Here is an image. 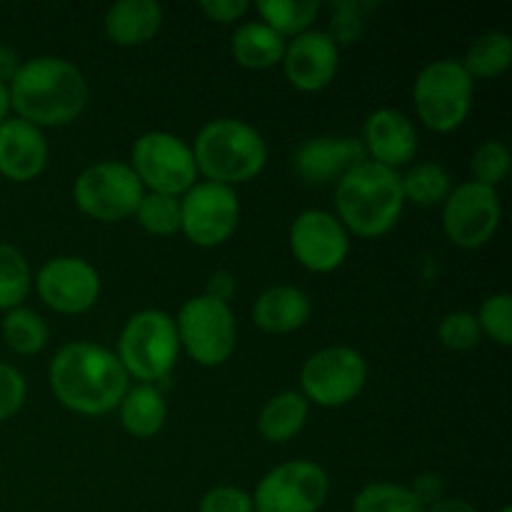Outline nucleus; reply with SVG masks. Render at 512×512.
Segmentation results:
<instances>
[{
  "label": "nucleus",
  "mask_w": 512,
  "mask_h": 512,
  "mask_svg": "<svg viewBox=\"0 0 512 512\" xmlns=\"http://www.w3.org/2000/svg\"><path fill=\"white\" fill-rule=\"evenodd\" d=\"M8 90L15 118L40 130L73 123L88 105V80L78 65L58 55L25 60L10 78Z\"/></svg>",
  "instance_id": "nucleus-1"
},
{
  "label": "nucleus",
  "mask_w": 512,
  "mask_h": 512,
  "mask_svg": "<svg viewBox=\"0 0 512 512\" xmlns=\"http://www.w3.org/2000/svg\"><path fill=\"white\" fill-rule=\"evenodd\" d=\"M50 388L68 410L78 415H105L120 405L130 388V375L113 350L78 340L55 353Z\"/></svg>",
  "instance_id": "nucleus-2"
},
{
  "label": "nucleus",
  "mask_w": 512,
  "mask_h": 512,
  "mask_svg": "<svg viewBox=\"0 0 512 512\" xmlns=\"http://www.w3.org/2000/svg\"><path fill=\"white\" fill-rule=\"evenodd\" d=\"M405 208L398 170L363 160L335 183V218L358 238L390 233Z\"/></svg>",
  "instance_id": "nucleus-3"
},
{
  "label": "nucleus",
  "mask_w": 512,
  "mask_h": 512,
  "mask_svg": "<svg viewBox=\"0 0 512 512\" xmlns=\"http://www.w3.org/2000/svg\"><path fill=\"white\" fill-rule=\"evenodd\" d=\"M195 165L210 183H248L268 163V143L258 128L238 118H218L203 125L193 143Z\"/></svg>",
  "instance_id": "nucleus-4"
},
{
  "label": "nucleus",
  "mask_w": 512,
  "mask_h": 512,
  "mask_svg": "<svg viewBox=\"0 0 512 512\" xmlns=\"http://www.w3.org/2000/svg\"><path fill=\"white\" fill-rule=\"evenodd\" d=\"M115 355L125 373L140 383L155 385L168 378L180 355L175 320L163 310H140L125 323Z\"/></svg>",
  "instance_id": "nucleus-5"
},
{
  "label": "nucleus",
  "mask_w": 512,
  "mask_h": 512,
  "mask_svg": "<svg viewBox=\"0 0 512 512\" xmlns=\"http://www.w3.org/2000/svg\"><path fill=\"white\" fill-rule=\"evenodd\" d=\"M415 113L433 133H453L473 108V78L460 60H435L425 65L413 85Z\"/></svg>",
  "instance_id": "nucleus-6"
},
{
  "label": "nucleus",
  "mask_w": 512,
  "mask_h": 512,
  "mask_svg": "<svg viewBox=\"0 0 512 512\" xmlns=\"http://www.w3.org/2000/svg\"><path fill=\"white\" fill-rule=\"evenodd\" d=\"M180 348L203 368H218L228 363L235 350L238 325L225 300L203 293L185 300L175 318Z\"/></svg>",
  "instance_id": "nucleus-7"
},
{
  "label": "nucleus",
  "mask_w": 512,
  "mask_h": 512,
  "mask_svg": "<svg viewBox=\"0 0 512 512\" xmlns=\"http://www.w3.org/2000/svg\"><path fill=\"white\" fill-rule=\"evenodd\" d=\"M133 173L148 193L183 198L198 183L193 148L168 130L143 133L133 145Z\"/></svg>",
  "instance_id": "nucleus-8"
},
{
  "label": "nucleus",
  "mask_w": 512,
  "mask_h": 512,
  "mask_svg": "<svg viewBox=\"0 0 512 512\" xmlns=\"http://www.w3.org/2000/svg\"><path fill=\"white\" fill-rule=\"evenodd\" d=\"M145 188L128 163L103 160L75 178L73 200L80 213L100 223H118L133 218Z\"/></svg>",
  "instance_id": "nucleus-9"
},
{
  "label": "nucleus",
  "mask_w": 512,
  "mask_h": 512,
  "mask_svg": "<svg viewBox=\"0 0 512 512\" xmlns=\"http://www.w3.org/2000/svg\"><path fill=\"white\" fill-rule=\"evenodd\" d=\"M368 363L363 355L348 345H330L305 360L300 370V393L320 408H345L365 388Z\"/></svg>",
  "instance_id": "nucleus-10"
},
{
  "label": "nucleus",
  "mask_w": 512,
  "mask_h": 512,
  "mask_svg": "<svg viewBox=\"0 0 512 512\" xmlns=\"http://www.w3.org/2000/svg\"><path fill=\"white\" fill-rule=\"evenodd\" d=\"M330 495V478L313 460H290L263 475L253 512H318Z\"/></svg>",
  "instance_id": "nucleus-11"
},
{
  "label": "nucleus",
  "mask_w": 512,
  "mask_h": 512,
  "mask_svg": "<svg viewBox=\"0 0 512 512\" xmlns=\"http://www.w3.org/2000/svg\"><path fill=\"white\" fill-rule=\"evenodd\" d=\"M240 223V200L220 183H195L180 198V233L200 248H218L233 238Z\"/></svg>",
  "instance_id": "nucleus-12"
},
{
  "label": "nucleus",
  "mask_w": 512,
  "mask_h": 512,
  "mask_svg": "<svg viewBox=\"0 0 512 512\" xmlns=\"http://www.w3.org/2000/svg\"><path fill=\"white\" fill-rule=\"evenodd\" d=\"M503 220L498 190L468 183L450 190L443 203V230L453 245L463 250H480L495 238Z\"/></svg>",
  "instance_id": "nucleus-13"
},
{
  "label": "nucleus",
  "mask_w": 512,
  "mask_h": 512,
  "mask_svg": "<svg viewBox=\"0 0 512 512\" xmlns=\"http://www.w3.org/2000/svg\"><path fill=\"white\" fill-rule=\"evenodd\" d=\"M100 273L83 258L60 255L35 275V290L50 310L63 315L88 313L100 298Z\"/></svg>",
  "instance_id": "nucleus-14"
},
{
  "label": "nucleus",
  "mask_w": 512,
  "mask_h": 512,
  "mask_svg": "<svg viewBox=\"0 0 512 512\" xmlns=\"http://www.w3.org/2000/svg\"><path fill=\"white\" fill-rule=\"evenodd\" d=\"M290 250L310 273H333L350 253L348 230L328 210H305L293 220Z\"/></svg>",
  "instance_id": "nucleus-15"
},
{
  "label": "nucleus",
  "mask_w": 512,
  "mask_h": 512,
  "mask_svg": "<svg viewBox=\"0 0 512 512\" xmlns=\"http://www.w3.org/2000/svg\"><path fill=\"white\" fill-rule=\"evenodd\" d=\"M283 73L293 88L318 93L335 80L340 68V48L325 30H305L295 35L283 53Z\"/></svg>",
  "instance_id": "nucleus-16"
},
{
  "label": "nucleus",
  "mask_w": 512,
  "mask_h": 512,
  "mask_svg": "<svg viewBox=\"0 0 512 512\" xmlns=\"http://www.w3.org/2000/svg\"><path fill=\"white\" fill-rule=\"evenodd\" d=\"M368 160L363 140L358 138H310L295 150L293 170L305 185L338 183L345 173Z\"/></svg>",
  "instance_id": "nucleus-17"
},
{
  "label": "nucleus",
  "mask_w": 512,
  "mask_h": 512,
  "mask_svg": "<svg viewBox=\"0 0 512 512\" xmlns=\"http://www.w3.org/2000/svg\"><path fill=\"white\" fill-rule=\"evenodd\" d=\"M363 148L373 163L398 170L418 153V130L413 120L395 108H380L365 120Z\"/></svg>",
  "instance_id": "nucleus-18"
},
{
  "label": "nucleus",
  "mask_w": 512,
  "mask_h": 512,
  "mask_svg": "<svg viewBox=\"0 0 512 512\" xmlns=\"http://www.w3.org/2000/svg\"><path fill=\"white\" fill-rule=\"evenodd\" d=\"M48 165V140L43 130L20 118L0 125V175L13 183L35 180Z\"/></svg>",
  "instance_id": "nucleus-19"
},
{
  "label": "nucleus",
  "mask_w": 512,
  "mask_h": 512,
  "mask_svg": "<svg viewBox=\"0 0 512 512\" xmlns=\"http://www.w3.org/2000/svg\"><path fill=\"white\" fill-rule=\"evenodd\" d=\"M313 313L308 293L295 285H273L258 295L253 305V323L268 335H288L303 328Z\"/></svg>",
  "instance_id": "nucleus-20"
},
{
  "label": "nucleus",
  "mask_w": 512,
  "mask_h": 512,
  "mask_svg": "<svg viewBox=\"0 0 512 512\" xmlns=\"http://www.w3.org/2000/svg\"><path fill=\"white\" fill-rule=\"evenodd\" d=\"M105 35L120 48L150 43L163 25V8L155 0H120L105 13Z\"/></svg>",
  "instance_id": "nucleus-21"
},
{
  "label": "nucleus",
  "mask_w": 512,
  "mask_h": 512,
  "mask_svg": "<svg viewBox=\"0 0 512 512\" xmlns=\"http://www.w3.org/2000/svg\"><path fill=\"white\" fill-rule=\"evenodd\" d=\"M120 423L133 438H153L168 420V403L155 385H133L120 400Z\"/></svg>",
  "instance_id": "nucleus-22"
},
{
  "label": "nucleus",
  "mask_w": 512,
  "mask_h": 512,
  "mask_svg": "<svg viewBox=\"0 0 512 512\" xmlns=\"http://www.w3.org/2000/svg\"><path fill=\"white\" fill-rule=\"evenodd\" d=\"M310 403L298 390L273 395L258 415V430L268 443H288L305 428Z\"/></svg>",
  "instance_id": "nucleus-23"
},
{
  "label": "nucleus",
  "mask_w": 512,
  "mask_h": 512,
  "mask_svg": "<svg viewBox=\"0 0 512 512\" xmlns=\"http://www.w3.org/2000/svg\"><path fill=\"white\" fill-rule=\"evenodd\" d=\"M285 45H288V40L280 38L263 20H253V23H243L235 30L230 50L243 68L268 70L283 60Z\"/></svg>",
  "instance_id": "nucleus-24"
},
{
  "label": "nucleus",
  "mask_w": 512,
  "mask_h": 512,
  "mask_svg": "<svg viewBox=\"0 0 512 512\" xmlns=\"http://www.w3.org/2000/svg\"><path fill=\"white\" fill-rule=\"evenodd\" d=\"M470 78H498L512 65V38L505 30H490L473 40L460 60Z\"/></svg>",
  "instance_id": "nucleus-25"
},
{
  "label": "nucleus",
  "mask_w": 512,
  "mask_h": 512,
  "mask_svg": "<svg viewBox=\"0 0 512 512\" xmlns=\"http://www.w3.org/2000/svg\"><path fill=\"white\" fill-rule=\"evenodd\" d=\"M400 185H403L405 203L420 205V208H435L443 205L445 198L453 190L448 170L440 163H418L400 175Z\"/></svg>",
  "instance_id": "nucleus-26"
},
{
  "label": "nucleus",
  "mask_w": 512,
  "mask_h": 512,
  "mask_svg": "<svg viewBox=\"0 0 512 512\" xmlns=\"http://www.w3.org/2000/svg\"><path fill=\"white\" fill-rule=\"evenodd\" d=\"M255 10L260 13V20L280 38H295L310 30L320 13V3L318 0H260Z\"/></svg>",
  "instance_id": "nucleus-27"
},
{
  "label": "nucleus",
  "mask_w": 512,
  "mask_h": 512,
  "mask_svg": "<svg viewBox=\"0 0 512 512\" xmlns=\"http://www.w3.org/2000/svg\"><path fill=\"white\" fill-rule=\"evenodd\" d=\"M0 330H3V340L8 343V348L18 355H38L50 338L48 323L23 305L5 313Z\"/></svg>",
  "instance_id": "nucleus-28"
},
{
  "label": "nucleus",
  "mask_w": 512,
  "mask_h": 512,
  "mask_svg": "<svg viewBox=\"0 0 512 512\" xmlns=\"http://www.w3.org/2000/svg\"><path fill=\"white\" fill-rule=\"evenodd\" d=\"M33 288V273L15 245L0 243V310H13L23 305Z\"/></svg>",
  "instance_id": "nucleus-29"
},
{
  "label": "nucleus",
  "mask_w": 512,
  "mask_h": 512,
  "mask_svg": "<svg viewBox=\"0 0 512 512\" xmlns=\"http://www.w3.org/2000/svg\"><path fill=\"white\" fill-rule=\"evenodd\" d=\"M353 512H425V508L405 485L370 483L355 495Z\"/></svg>",
  "instance_id": "nucleus-30"
},
{
  "label": "nucleus",
  "mask_w": 512,
  "mask_h": 512,
  "mask_svg": "<svg viewBox=\"0 0 512 512\" xmlns=\"http://www.w3.org/2000/svg\"><path fill=\"white\" fill-rule=\"evenodd\" d=\"M140 228L158 238L180 233V198L160 193H145L135 210Z\"/></svg>",
  "instance_id": "nucleus-31"
},
{
  "label": "nucleus",
  "mask_w": 512,
  "mask_h": 512,
  "mask_svg": "<svg viewBox=\"0 0 512 512\" xmlns=\"http://www.w3.org/2000/svg\"><path fill=\"white\" fill-rule=\"evenodd\" d=\"M512 155L510 148L503 140H485L483 145H478V150L473 153L470 160V170H473V183L485 185V188H498L510 173Z\"/></svg>",
  "instance_id": "nucleus-32"
},
{
  "label": "nucleus",
  "mask_w": 512,
  "mask_h": 512,
  "mask_svg": "<svg viewBox=\"0 0 512 512\" xmlns=\"http://www.w3.org/2000/svg\"><path fill=\"white\" fill-rule=\"evenodd\" d=\"M375 3H358V0H338L330 5V30L325 33L333 38V43L350 45L358 43L365 30V13L373 10Z\"/></svg>",
  "instance_id": "nucleus-33"
},
{
  "label": "nucleus",
  "mask_w": 512,
  "mask_h": 512,
  "mask_svg": "<svg viewBox=\"0 0 512 512\" xmlns=\"http://www.w3.org/2000/svg\"><path fill=\"white\" fill-rule=\"evenodd\" d=\"M438 338L443 348L453 350V353H468V350L478 348L480 338V325L478 318L468 310H453L445 315L438 325Z\"/></svg>",
  "instance_id": "nucleus-34"
},
{
  "label": "nucleus",
  "mask_w": 512,
  "mask_h": 512,
  "mask_svg": "<svg viewBox=\"0 0 512 512\" xmlns=\"http://www.w3.org/2000/svg\"><path fill=\"white\" fill-rule=\"evenodd\" d=\"M480 333L493 338L498 345H512V298L510 293H495L483 300L478 310Z\"/></svg>",
  "instance_id": "nucleus-35"
},
{
  "label": "nucleus",
  "mask_w": 512,
  "mask_h": 512,
  "mask_svg": "<svg viewBox=\"0 0 512 512\" xmlns=\"http://www.w3.org/2000/svg\"><path fill=\"white\" fill-rule=\"evenodd\" d=\"M25 395H28V385H25L20 370L8 363H0V423L13 418L23 408Z\"/></svg>",
  "instance_id": "nucleus-36"
},
{
  "label": "nucleus",
  "mask_w": 512,
  "mask_h": 512,
  "mask_svg": "<svg viewBox=\"0 0 512 512\" xmlns=\"http://www.w3.org/2000/svg\"><path fill=\"white\" fill-rule=\"evenodd\" d=\"M200 512H253V498L235 485H218L203 495Z\"/></svg>",
  "instance_id": "nucleus-37"
},
{
  "label": "nucleus",
  "mask_w": 512,
  "mask_h": 512,
  "mask_svg": "<svg viewBox=\"0 0 512 512\" xmlns=\"http://www.w3.org/2000/svg\"><path fill=\"white\" fill-rule=\"evenodd\" d=\"M200 10L205 13V18L213 20V23L230 25L238 23L245 18V13L250 10L248 0H203Z\"/></svg>",
  "instance_id": "nucleus-38"
},
{
  "label": "nucleus",
  "mask_w": 512,
  "mask_h": 512,
  "mask_svg": "<svg viewBox=\"0 0 512 512\" xmlns=\"http://www.w3.org/2000/svg\"><path fill=\"white\" fill-rule=\"evenodd\" d=\"M410 493L418 498V503L423 505V508H430V505H435L438 500H443V493H445L443 478L435 473L418 475V478L413 480V485H410Z\"/></svg>",
  "instance_id": "nucleus-39"
},
{
  "label": "nucleus",
  "mask_w": 512,
  "mask_h": 512,
  "mask_svg": "<svg viewBox=\"0 0 512 512\" xmlns=\"http://www.w3.org/2000/svg\"><path fill=\"white\" fill-rule=\"evenodd\" d=\"M235 290V278L230 273H223V270H218V273L210 275V288H208V295H213V298L218 300H225L228 303L230 293Z\"/></svg>",
  "instance_id": "nucleus-40"
},
{
  "label": "nucleus",
  "mask_w": 512,
  "mask_h": 512,
  "mask_svg": "<svg viewBox=\"0 0 512 512\" xmlns=\"http://www.w3.org/2000/svg\"><path fill=\"white\" fill-rule=\"evenodd\" d=\"M425 512H478V510L463 498H443L435 505H430V508H425Z\"/></svg>",
  "instance_id": "nucleus-41"
},
{
  "label": "nucleus",
  "mask_w": 512,
  "mask_h": 512,
  "mask_svg": "<svg viewBox=\"0 0 512 512\" xmlns=\"http://www.w3.org/2000/svg\"><path fill=\"white\" fill-rule=\"evenodd\" d=\"M10 90H8V83H3L0 80V125L5 123V120L10 118Z\"/></svg>",
  "instance_id": "nucleus-42"
},
{
  "label": "nucleus",
  "mask_w": 512,
  "mask_h": 512,
  "mask_svg": "<svg viewBox=\"0 0 512 512\" xmlns=\"http://www.w3.org/2000/svg\"><path fill=\"white\" fill-rule=\"evenodd\" d=\"M500 512H512V508H510V505H505V508H503V510H500Z\"/></svg>",
  "instance_id": "nucleus-43"
}]
</instances>
